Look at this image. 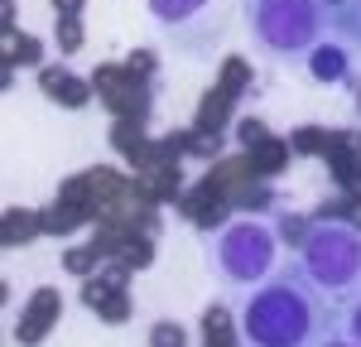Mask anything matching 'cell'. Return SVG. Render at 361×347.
<instances>
[{"label": "cell", "mask_w": 361, "mask_h": 347, "mask_svg": "<svg viewBox=\"0 0 361 347\" xmlns=\"http://www.w3.org/2000/svg\"><path fill=\"white\" fill-rule=\"evenodd\" d=\"M357 106H361V92H357Z\"/></svg>", "instance_id": "17"}, {"label": "cell", "mask_w": 361, "mask_h": 347, "mask_svg": "<svg viewBox=\"0 0 361 347\" xmlns=\"http://www.w3.org/2000/svg\"><path fill=\"white\" fill-rule=\"evenodd\" d=\"M337 323H342V309H333L318 289L308 285L299 260L275 270L246 299V343L250 347H323V343H333Z\"/></svg>", "instance_id": "1"}, {"label": "cell", "mask_w": 361, "mask_h": 347, "mask_svg": "<svg viewBox=\"0 0 361 347\" xmlns=\"http://www.w3.org/2000/svg\"><path fill=\"white\" fill-rule=\"evenodd\" d=\"M241 140H246L250 150H260V145H265V126H260V121H246V126H241Z\"/></svg>", "instance_id": "12"}, {"label": "cell", "mask_w": 361, "mask_h": 347, "mask_svg": "<svg viewBox=\"0 0 361 347\" xmlns=\"http://www.w3.org/2000/svg\"><path fill=\"white\" fill-rule=\"evenodd\" d=\"M58 10H78V5H82V0H54Z\"/></svg>", "instance_id": "15"}, {"label": "cell", "mask_w": 361, "mask_h": 347, "mask_svg": "<svg viewBox=\"0 0 361 347\" xmlns=\"http://www.w3.org/2000/svg\"><path fill=\"white\" fill-rule=\"evenodd\" d=\"M342 34L361 44V0H352V5H347V15H342Z\"/></svg>", "instance_id": "10"}, {"label": "cell", "mask_w": 361, "mask_h": 347, "mask_svg": "<svg viewBox=\"0 0 361 347\" xmlns=\"http://www.w3.org/2000/svg\"><path fill=\"white\" fill-rule=\"evenodd\" d=\"M347 73H352V63H347V49H318L313 54V78L318 83H347Z\"/></svg>", "instance_id": "6"}, {"label": "cell", "mask_w": 361, "mask_h": 347, "mask_svg": "<svg viewBox=\"0 0 361 347\" xmlns=\"http://www.w3.org/2000/svg\"><path fill=\"white\" fill-rule=\"evenodd\" d=\"M212 275L226 280L231 289H250V285H265L279 265V246H275V231L265 222H231V227L217 231L212 241Z\"/></svg>", "instance_id": "4"}, {"label": "cell", "mask_w": 361, "mask_h": 347, "mask_svg": "<svg viewBox=\"0 0 361 347\" xmlns=\"http://www.w3.org/2000/svg\"><path fill=\"white\" fill-rule=\"evenodd\" d=\"M299 270L304 280L333 309H347L361 294V227L342 222V217H318L299 241Z\"/></svg>", "instance_id": "2"}, {"label": "cell", "mask_w": 361, "mask_h": 347, "mask_svg": "<svg viewBox=\"0 0 361 347\" xmlns=\"http://www.w3.org/2000/svg\"><path fill=\"white\" fill-rule=\"evenodd\" d=\"M342 338L361 347V294L347 304V309H342Z\"/></svg>", "instance_id": "9"}, {"label": "cell", "mask_w": 361, "mask_h": 347, "mask_svg": "<svg viewBox=\"0 0 361 347\" xmlns=\"http://www.w3.org/2000/svg\"><path fill=\"white\" fill-rule=\"evenodd\" d=\"M202 5L207 0H149V10H154L159 25H183V20H193Z\"/></svg>", "instance_id": "7"}, {"label": "cell", "mask_w": 361, "mask_h": 347, "mask_svg": "<svg viewBox=\"0 0 361 347\" xmlns=\"http://www.w3.org/2000/svg\"><path fill=\"white\" fill-rule=\"evenodd\" d=\"M226 111H231V97H226V92H212V102H207V111H202V126H212V121L226 116Z\"/></svg>", "instance_id": "11"}, {"label": "cell", "mask_w": 361, "mask_h": 347, "mask_svg": "<svg viewBox=\"0 0 361 347\" xmlns=\"http://www.w3.org/2000/svg\"><path fill=\"white\" fill-rule=\"evenodd\" d=\"M58 39H63V49H78V44H82V29L73 25V20H63V25H58Z\"/></svg>", "instance_id": "14"}, {"label": "cell", "mask_w": 361, "mask_h": 347, "mask_svg": "<svg viewBox=\"0 0 361 347\" xmlns=\"http://www.w3.org/2000/svg\"><path fill=\"white\" fill-rule=\"evenodd\" d=\"M54 314H58V294L54 289H39L34 309H25V318H20V343H39L49 333V318Z\"/></svg>", "instance_id": "5"}, {"label": "cell", "mask_w": 361, "mask_h": 347, "mask_svg": "<svg viewBox=\"0 0 361 347\" xmlns=\"http://www.w3.org/2000/svg\"><path fill=\"white\" fill-rule=\"evenodd\" d=\"M250 39L279 63H299L318 49L328 29V0H250Z\"/></svg>", "instance_id": "3"}, {"label": "cell", "mask_w": 361, "mask_h": 347, "mask_svg": "<svg viewBox=\"0 0 361 347\" xmlns=\"http://www.w3.org/2000/svg\"><path fill=\"white\" fill-rule=\"evenodd\" d=\"M154 347H183L178 328H173V323H159V333H154Z\"/></svg>", "instance_id": "13"}, {"label": "cell", "mask_w": 361, "mask_h": 347, "mask_svg": "<svg viewBox=\"0 0 361 347\" xmlns=\"http://www.w3.org/2000/svg\"><path fill=\"white\" fill-rule=\"evenodd\" d=\"M44 83L58 92L54 102H63V106H82V102H87V87L78 83V78H63V73H44Z\"/></svg>", "instance_id": "8"}, {"label": "cell", "mask_w": 361, "mask_h": 347, "mask_svg": "<svg viewBox=\"0 0 361 347\" xmlns=\"http://www.w3.org/2000/svg\"><path fill=\"white\" fill-rule=\"evenodd\" d=\"M323 347H357V343H323Z\"/></svg>", "instance_id": "16"}]
</instances>
